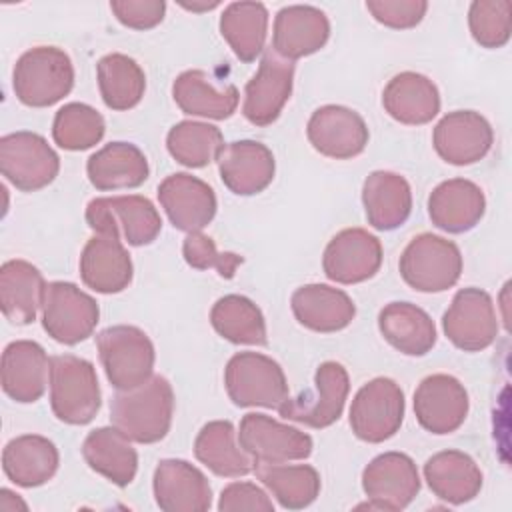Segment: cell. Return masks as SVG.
Instances as JSON below:
<instances>
[{"mask_svg":"<svg viewBox=\"0 0 512 512\" xmlns=\"http://www.w3.org/2000/svg\"><path fill=\"white\" fill-rule=\"evenodd\" d=\"M172 416L174 390L160 374H152L136 388L118 390L110 402L112 426L138 444L160 442L170 432Z\"/></svg>","mask_w":512,"mask_h":512,"instance_id":"obj_1","label":"cell"},{"mask_svg":"<svg viewBox=\"0 0 512 512\" xmlns=\"http://www.w3.org/2000/svg\"><path fill=\"white\" fill-rule=\"evenodd\" d=\"M72 86V60L58 46H34L14 64L12 88L24 106L48 108L68 96Z\"/></svg>","mask_w":512,"mask_h":512,"instance_id":"obj_2","label":"cell"},{"mask_svg":"<svg viewBox=\"0 0 512 512\" xmlns=\"http://www.w3.org/2000/svg\"><path fill=\"white\" fill-rule=\"evenodd\" d=\"M102 404V392L94 364L74 354L50 358V406L54 416L72 426L94 420Z\"/></svg>","mask_w":512,"mask_h":512,"instance_id":"obj_3","label":"cell"},{"mask_svg":"<svg viewBox=\"0 0 512 512\" xmlns=\"http://www.w3.org/2000/svg\"><path fill=\"white\" fill-rule=\"evenodd\" d=\"M96 348L108 382L116 390L144 384L154 370V344L138 326L118 324L96 334Z\"/></svg>","mask_w":512,"mask_h":512,"instance_id":"obj_4","label":"cell"},{"mask_svg":"<svg viewBox=\"0 0 512 512\" xmlns=\"http://www.w3.org/2000/svg\"><path fill=\"white\" fill-rule=\"evenodd\" d=\"M398 270L402 280L416 292H444L462 274L460 248L438 234H418L404 248Z\"/></svg>","mask_w":512,"mask_h":512,"instance_id":"obj_5","label":"cell"},{"mask_svg":"<svg viewBox=\"0 0 512 512\" xmlns=\"http://www.w3.org/2000/svg\"><path fill=\"white\" fill-rule=\"evenodd\" d=\"M86 222L96 234L124 238L130 246L152 244L162 230V218L156 206L140 194L90 200Z\"/></svg>","mask_w":512,"mask_h":512,"instance_id":"obj_6","label":"cell"},{"mask_svg":"<svg viewBox=\"0 0 512 512\" xmlns=\"http://www.w3.org/2000/svg\"><path fill=\"white\" fill-rule=\"evenodd\" d=\"M224 386L240 408H278L288 398L282 366L260 352H238L224 368Z\"/></svg>","mask_w":512,"mask_h":512,"instance_id":"obj_7","label":"cell"},{"mask_svg":"<svg viewBox=\"0 0 512 512\" xmlns=\"http://www.w3.org/2000/svg\"><path fill=\"white\" fill-rule=\"evenodd\" d=\"M348 392L346 368L340 362L326 360L316 368L314 386L302 390L296 398H286L276 410L286 420L310 428H328L342 416Z\"/></svg>","mask_w":512,"mask_h":512,"instance_id":"obj_8","label":"cell"},{"mask_svg":"<svg viewBox=\"0 0 512 512\" xmlns=\"http://www.w3.org/2000/svg\"><path fill=\"white\" fill-rule=\"evenodd\" d=\"M0 172L14 188L36 192L54 182L60 158L44 136L18 130L0 138Z\"/></svg>","mask_w":512,"mask_h":512,"instance_id":"obj_9","label":"cell"},{"mask_svg":"<svg viewBox=\"0 0 512 512\" xmlns=\"http://www.w3.org/2000/svg\"><path fill=\"white\" fill-rule=\"evenodd\" d=\"M404 410L402 388L392 378L378 376L356 392L350 406V428L356 438L380 444L400 430Z\"/></svg>","mask_w":512,"mask_h":512,"instance_id":"obj_10","label":"cell"},{"mask_svg":"<svg viewBox=\"0 0 512 512\" xmlns=\"http://www.w3.org/2000/svg\"><path fill=\"white\" fill-rule=\"evenodd\" d=\"M100 318L98 302L72 282H48L42 304V326L60 344L86 340Z\"/></svg>","mask_w":512,"mask_h":512,"instance_id":"obj_11","label":"cell"},{"mask_svg":"<svg viewBox=\"0 0 512 512\" xmlns=\"http://www.w3.org/2000/svg\"><path fill=\"white\" fill-rule=\"evenodd\" d=\"M446 338L464 352H480L498 336V316L492 296L480 288H462L442 316Z\"/></svg>","mask_w":512,"mask_h":512,"instance_id":"obj_12","label":"cell"},{"mask_svg":"<svg viewBox=\"0 0 512 512\" xmlns=\"http://www.w3.org/2000/svg\"><path fill=\"white\" fill-rule=\"evenodd\" d=\"M238 442L254 462L264 464L306 460L314 448L310 434L260 412H248L242 416Z\"/></svg>","mask_w":512,"mask_h":512,"instance_id":"obj_13","label":"cell"},{"mask_svg":"<svg viewBox=\"0 0 512 512\" xmlns=\"http://www.w3.org/2000/svg\"><path fill=\"white\" fill-rule=\"evenodd\" d=\"M362 490L368 508L404 510L420 492V474L408 454L384 452L362 470Z\"/></svg>","mask_w":512,"mask_h":512,"instance_id":"obj_14","label":"cell"},{"mask_svg":"<svg viewBox=\"0 0 512 512\" xmlns=\"http://www.w3.org/2000/svg\"><path fill=\"white\" fill-rule=\"evenodd\" d=\"M294 62L266 48L256 74L246 82L242 114L254 126H270L290 100Z\"/></svg>","mask_w":512,"mask_h":512,"instance_id":"obj_15","label":"cell"},{"mask_svg":"<svg viewBox=\"0 0 512 512\" xmlns=\"http://www.w3.org/2000/svg\"><path fill=\"white\" fill-rule=\"evenodd\" d=\"M306 136L316 152L334 160H348L364 152L370 132L364 118L340 104H326L312 112Z\"/></svg>","mask_w":512,"mask_h":512,"instance_id":"obj_16","label":"cell"},{"mask_svg":"<svg viewBox=\"0 0 512 512\" xmlns=\"http://www.w3.org/2000/svg\"><path fill=\"white\" fill-rule=\"evenodd\" d=\"M464 384L450 374H430L414 390V416L432 434L456 432L468 416Z\"/></svg>","mask_w":512,"mask_h":512,"instance_id":"obj_17","label":"cell"},{"mask_svg":"<svg viewBox=\"0 0 512 512\" xmlns=\"http://www.w3.org/2000/svg\"><path fill=\"white\" fill-rule=\"evenodd\" d=\"M494 142L490 122L474 110H454L440 118L432 132L436 154L454 166H468L482 160Z\"/></svg>","mask_w":512,"mask_h":512,"instance_id":"obj_18","label":"cell"},{"mask_svg":"<svg viewBox=\"0 0 512 512\" xmlns=\"http://www.w3.org/2000/svg\"><path fill=\"white\" fill-rule=\"evenodd\" d=\"M382 266V244L364 228H344L326 246L322 270L338 284L370 280Z\"/></svg>","mask_w":512,"mask_h":512,"instance_id":"obj_19","label":"cell"},{"mask_svg":"<svg viewBox=\"0 0 512 512\" xmlns=\"http://www.w3.org/2000/svg\"><path fill=\"white\" fill-rule=\"evenodd\" d=\"M158 200L176 230L200 232L216 216V194L210 184L188 174L166 176L158 186Z\"/></svg>","mask_w":512,"mask_h":512,"instance_id":"obj_20","label":"cell"},{"mask_svg":"<svg viewBox=\"0 0 512 512\" xmlns=\"http://www.w3.org/2000/svg\"><path fill=\"white\" fill-rule=\"evenodd\" d=\"M152 490L156 504L164 512H206L212 506V488L200 468L186 460H160Z\"/></svg>","mask_w":512,"mask_h":512,"instance_id":"obj_21","label":"cell"},{"mask_svg":"<svg viewBox=\"0 0 512 512\" xmlns=\"http://www.w3.org/2000/svg\"><path fill=\"white\" fill-rule=\"evenodd\" d=\"M216 162L222 184L238 196H254L266 190L276 172L272 150L256 140L224 144Z\"/></svg>","mask_w":512,"mask_h":512,"instance_id":"obj_22","label":"cell"},{"mask_svg":"<svg viewBox=\"0 0 512 512\" xmlns=\"http://www.w3.org/2000/svg\"><path fill=\"white\" fill-rule=\"evenodd\" d=\"M330 38L328 16L308 4H292L278 10L272 30V50L286 60H298L324 48Z\"/></svg>","mask_w":512,"mask_h":512,"instance_id":"obj_23","label":"cell"},{"mask_svg":"<svg viewBox=\"0 0 512 512\" xmlns=\"http://www.w3.org/2000/svg\"><path fill=\"white\" fill-rule=\"evenodd\" d=\"M2 390L20 404L36 402L50 384V358L34 340H14L2 352Z\"/></svg>","mask_w":512,"mask_h":512,"instance_id":"obj_24","label":"cell"},{"mask_svg":"<svg viewBox=\"0 0 512 512\" xmlns=\"http://www.w3.org/2000/svg\"><path fill=\"white\" fill-rule=\"evenodd\" d=\"M80 278L98 294H118L126 290L134 276V266L122 240L94 234L80 254Z\"/></svg>","mask_w":512,"mask_h":512,"instance_id":"obj_25","label":"cell"},{"mask_svg":"<svg viewBox=\"0 0 512 512\" xmlns=\"http://www.w3.org/2000/svg\"><path fill=\"white\" fill-rule=\"evenodd\" d=\"M486 212V198L478 184L466 178L440 182L428 196L432 224L450 234L472 230Z\"/></svg>","mask_w":512,"mask_h":512,"instance_id":"obj_26","label":"cell"},{"mask_svg":"<svg viewBox=\"0 0 512 512\" xmlns=\"http://www.w3.org/2000/svg\"><path fill=\"white\" fill-rule=\"evenodd\" d=\"M290 308L298 324L312 332L344 330L356 316L354 300L328 284H304L292 292Z\"/></svg>","mask_w":512,"mask_h":512,"instance_id":"obj_27","label":"cell"},{"mask_svg":"<svg viewBox=\"0 0 512 512\" xmlns=\"http://www.w3.org/2000/svg\"><path fill=\"white\" fill-rule=\"evenodd\" d=\"M176 106L188 116L226 120L238 108V88L230 82L216 84L206 70H186L172 84Z\"/></svg>","mask_w":512,"mask_h":512,"instance_id":"obj_28","label":"cell"},{"mask_svg":"<svg viewBox=\"0 0 512 512\" xmlns=\"http://www.w3.org/2000/svg\"><path fill=\"white\" fill-rule=\"evenodd\" d=\"M362 204L372 228L388 232L402 226L412 212V190L404 176L374 170L362 184Z\"/></svg>","mask_w":512,"mask_h":512,"instance_id":"obj_29","label":"cell"},{"mask_svg":"<svg viewBox=\"0 0 512 512\" xmlns=\"http://www.w3.org/2000/svg\"><path fill=\"white\" fill-rule=\"evenodd\" d=\"M46 286L42 272L28 260H6L0 266V308L6 320L32 324L44 304Z\"/></svg>","mask_w":512,"mask_h":512,"instance_id":"obj_30","label":"cell"},{"mask_svg":"<svg viewBox=\"0 0 512 512\" xmlns=\"http://www.w3.org/2000/svg\"><path fill=\"white\" fill-rule=\"evenodd\" d=\"M424 480L440 500L460 506L474 500L482 488V470L460 450H442L424 464Z\"/></svg>","mask_w":512,"mask_h":512,"instance_id":"obj_31","label":"cell"},{"mask_svg":"<svg viewBox=\"0 0 512 512\" xmlns=\"http://www.w3.org/2000/svg\"><path fill=\"white\" fill-rule=\"evenodd\" d=\"M60 454L52 440L40 434L12 438L2 450V470L10 482L22 488L46 484L58 470Z\"/></svg>","mask_w":512,"mask_h":512,"instance_id":"obj_32","label":"cell"},{"mask_svg":"<svg viewBox=\"0 0 512 512\" xmlns=\"http://www.w3.org/2000/svg\"><path fill=\"white\" fill-rule=\"evenodd\" d=\"M86 174L96 190H126L144 184L150 166L136 144L110 142L88 158Z\"/></svg>","mask_w":512,"mask_h":512,"instance_id":"obj_33","label":"cell"},{"mask_svg":"<svg viewBox=\"0 0 512 512\" xmlns=\"http://www.w3.org/2000/svg\"><path fill=\"white\" fill-rule=\"evenodd\" d=\"M382 106L396 122L420 126L440 112V92L428 76L400 72L384 86Z\"/></svg>","mask_w":512,"mask_h":512,"instance_id":"obj_34","label":"cell"},{"mask_svg":"<svg viewBox=\"0 0 512 512\" xmlns=\"http://www.w3.org/2000/svg\"><path fill=\"white\" fill-rule=\"evenodd\" d=\"M384 340L406 356H424L436 344V326L426 310L412 302H390L378 314Z\"/></svg>","mask_w":512,"mask_h":512,"instance_id":"obj_35","label":"cell"},{"mask_svg":"<svg viewBox=\"0 0 512 512\" xmlns=\"http://www.w3.org/2000/svg\"><path fill=\"white\" fill-rule=\"evenodd\" d=\"M194 456L216 476L240 478L254 472V458L240 446L230 420L204 424L194 440Z\"/></svg>","mask_w":512,"mask_h":512,"instance_id":"obj_36","label":"cell"},{"mask_svg":"<svg viewBox=\"0 0 512 512\" xmlns=\"http://www.w3.org/2000/svg\"><path fill=\"white\" fill-rule=\"evenodd\" d=\"M86 464L116 486H128L138 472V454L132 440L116 426H102L82 442Z\"/></svg>","mask_w":512,"mask_h":512,"instance_id":"obj_37","label":"cell"},{"mask_svg":"<svg viewBox=\"0 0 512 512\" xmlns=\"http://www.w3.org/2000/svg\"><path fill=\"white\" fill-rule=\"evenodd\" d=\"M220 34L238 60H256L268 36V8L262 2H230L220 16Z\"/></svg>","mask_w":512,"mask_h":512,"instance_id":"obj_38","label":"cell"},{"mask_svg":"<svg viewBox=\"0 0 512 512\" xmlns=\"http://www.w3.org/2000/svg\"><path fill=\"white\" fill-rule=\"evenodd\" d=\"M254 474L286 510H302L320 494V474L310 464L254 462Z\"/></svg>","mask_w":512,"mask_h":512,"instance_id":"obj_39","label":"cell"},{"mask_svg":"<svg viewBox=\"0 0 512 512\" xmlns=\"http://www.w3.org/2000/svg\"><path fill=\"white\" fill-rule=\"evenodd\" d=\"M96 78L104 104L116 112L134 108L146 90V76L140 64L120 52L106 54L98 60Z\"/></svg>","mask_w":512,"mask_h":512,"instance_id":"obj_40","label":"cell"},{"mask_svg":"<svg viewBox=\"0 0 512 512\" xmlns=\"http://www.w3.org/2000/svg\"><path fill=\"white\" fill-rule=\"evenodd\" d=\"M210 324L222 338H226L232 344H268L264 314L246 296L228 294L218 298L210 310Z\"/></svg>","mask_w":512,"mask_h":512,"instance_id":"obj_41","label":"cell"},{"mask_svg":"<svg viewBox=\"0 0 512 512\" xmlns=\"http://www.w3.org/2000/svg\"><path fill=\"white\" fill-rule=\"evenodd\" d=\"M166 148L178 164L188 168H204L218 158L220 150L224 148V138L214 124L182 120L170 128Z\"/></svg>","mask_w":512,"mask_h":512,"instance_id":"obj_42","label":"cell"},{"mask_svg":"<svg viewBox=\"0 0 512 512\" xmlns=\"http://www.w3.org/2000/svg\"><path fill=\"white\" fill-rule=\"evenodd\" d=\"M106 132V122L102 114L84 104L70 102L64 104L52 122V138L54 142L70 152H80L96 146Z\"/></svg>","mask_w":512,"mask_h":512,"instance_id":"obj_43","label":"cell"},{"mask_svg":"<svg viewBox=\"0 0 512 512\" xmlns=\"http://www.w3.org/2000/svg\"><path fill=\"white\" fill-rule=\"evenodd\" d=\"M470 34L482 48H502L512 32L510 0H474L468 10Z\"/></svg>","mask_w":512,"mask_h":512,"instance_id":"obj_44","label":"cell"},{"mask_svg":"<svg viewBox=\"0 0 512 512\" xmlns=\"http://www.w3.org/2000/svg\"><path fill=\"white\" fill-rule=\"evenodd\" d=\"M182 254L188 266L196 270L216 268L222 278H234L244 258L236 252H218L214 240L202 232H190L182 242Z\"/></svg>","mask_w":512,"mask_h":512,"instance_id":"obj_45","label":"cell"},{"mask_svg":"<svg viewBox=\"0 0 512 512\" xmlns=\"http://www.w3.org/2000/svg\"><path fill=\"white\" fill-rule=\"evenodd\" d=\"M366 10L372 18L388 28L406 30L422 22L428 2L426 0H366Z\"/></svg>","mask_w":512,"mask_h":512,"instance_id":"obj_46","label":"cell"},{"mask_svg":"<svg viewBox=\"0 0 512 512\" xmlns=\"http://www.w3.org/2000/svg\"><path fill=\"white\" fill-rule=\"evenodd\" d=\"M110 10L116 20L132 30H150L164 20V0H112Z\"/></svg>","mask_w":512,"mask_h":512,"instance_id":"obj_47","label":"cell"},{"mask_svg":"<svg viewBox=\"0 0 512 512\" xmlns=\"http://www.w3.org/2000/svg\"><path fill=\"white\" fill-rule=\"evenodd\" d=\"M220 512H274L270 496L254 482H232L222 488L218 500Z\"/></svg>","mask_w":512,"mask_h":512,"instance_id":"obj_48","label":"cell"},{"mask_svg":"<svg viewBox=\"0 0 512 512\" xmlns=\"http://www.w3.org/2000/svg\"><path fill=\"white\" fill-rule=\"evenodd\" d=\"M0 510L2 512H16V510H28V504L12 490L2 488L0 490Z\"/></svg>","mask_w":512,"mask_h":512,"instance_id":"obj_49","label":"cell"},{"mask_svg":"<svg viewBox=\"0 0 512 512\" xmlns=\"http://www.w3.org/2000/svg\"><path fill=\"white\" fill-rule=\"evenodd\" d=\"M220 2H204V4H188V2H180V6L182 8H186V10H192V12H200V10H212V8H216Z\"/></svg>","mask_w":512,"mask_h":512,"instance_id":"obj_50","label":"cell"}]
</instances>
